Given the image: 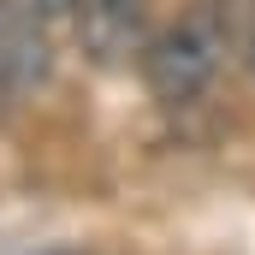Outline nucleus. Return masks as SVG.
I'll use <instances>...</instances> for the list:
<instances>
[{
	"label": "nucleus",
	"instance_id": "obj_2",
	"mask_svg": "<svg viewBox=\"0 0 255 255\" xmlns=\"http://www.w3.org/2000/svg\"><path fill=\"white\" fill-rule=\"evenodd\" d=\"M77 18L83 48L101 65H119L130 54H142V0H65Z\"/></svg>",
	"mask_w": 255,
	"mask_h": 255
},
{
	"label": "nucleus",
	"instance_id": "obj_3",
	"mask_svg": "<svg viewBox=\"0 0 255 255\" xmlns=\"http://www.w3.org/2000/svg\"><path fill=\"white\" fill-rule=\"evenodd\" d=\"M30 77H42V42L0 6V101L12 89H24Z\"/></svg>",
	"mask_w": 255,
	"mask_h": 255
},
{
	"label": "nucleus",
	"instance_id": "obj_1",
	"mask_svg": "<svg viewBox=\"0 0 255 255\" xmlns=\"http://www.w3.org/2000/svg\"><path fill=\"white\" fill-rule=\"evenodd\" d=\"M220 54H226V24H220L208 6H196V12H184L178 24H166V30L142 48L148 89H154L160 101H196V95L214 83Z\"/></svg>",
	"mask_w": 255,
	"mask_h": 255
},
{
	"label": "nucleus",
	"instance_id": "obj_4",
	"mask_svg": "<svg viewBox=\"0 0 255 255\" xmlns=\"http://www.w3.org/2000/svg\"><path fill=\"white\" fill-rule=\"evenodd\" d=\"M250 71H255V24H250Z\"/></svg>",
	"mask_w": 255,
	"mask_h": 255
}]
</instances>
